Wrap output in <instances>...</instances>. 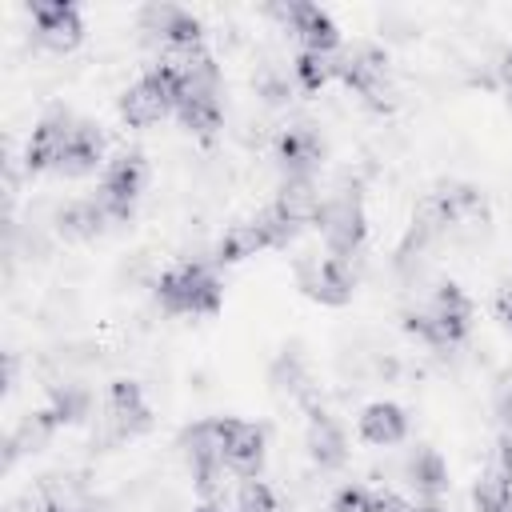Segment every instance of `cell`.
<instances>
[{"label":"cell","instance_id":"obj_33","mask_svg":"<svg viewBox=\"0 0 512 512\" xmlns=\"http://www.w3.org/2000/svg\"><path fill=\"white\" fill-rule=\"evenodd\" d=\"M196 512H220V508H216V504H200Z\"/></svg>","mask_w":512,"mask_h":512},{"label":"cell","instance_id":"obj_6","mask_svg":"<svg viewBox=\"0 0 512 512\" xmlns=\"http://www.w3.org/2000/svg\"><path fill=\"white\" fill-rule=\"evenodd\" d=\"M296 280L300 288L320 300V304H348L352 300V288H356V272L344 256H308L296 264Z\"/></svg>","mask_w":512,"mask_h":512},{"label":"cell","instance_id":"obj_10","mask_svg":"<svg viewBox=\"0 0 512 512\" xmlns=\"http://www.w3.org/2000/svg\"><path fill=\"white\" fill-rule=\"evenodd\" d=\"M32 28H36V40L52 52H72L80 40H84V20L72 4L64 0H36L32 8Z\"/></svg>","mask_w":512,"mask_h":512},{"label":"cell","instance_id":"obj_2","mask_svg":"<svg viewBox=\"0 0 512 512\" xmlns=\"http://www.w3.org/2000/svg\"><path fill=\"white\" fill-rule=\"evenodd\" d=\"M468 320H472L468 296L456 284H440L424 308L408 312V332H416L420 340H428L436 348H452L468 336Z\"/></svg>","mask_w":512,"mask_h":512},{"label":"cell","instance_id":"obj_27","mask_svg":"<svg viewBox=\"0 0 512 512\" xmlns=\"http://www.w3.org/2000/svg\"><path fill=\"white\" fill-rule=\"evenodd\" d=\"M232 512H276V496H272V488L264 480L248 476L232 496Z\"/></svg>","mask_w":512,"mask_h":512},{"label":"cell","instance_id":"obj_4","mask_svg":"<svg viewBox=\"0 0 512 512\" xmlns=\"http://www.w3.org/2000/svg\"><path fill=\"white\" fill-rule=\"evenodd\" d=\"M144 180H148V168H144V156L140 152H120L116 160L104 164L96 200L108 212V220H128L132 216L136 196L144 192Z\"/></svg>","mask_w":512,"mask_h":512},{"label":"cell","instance_id":"obj_17","mask_svg":"<svg viewBox=\"0 0 512 512\" xmlns=\"http://www.w3.org/2000/svg\"><path fill=\"white\" fill-rule=\"evenodd\" d=\"M304 444H308V452H312V460H316L320 468H340V464L348 460V440H344L340 424H336L328 412H320V408H312Z\"/></svg>","mask_w":512,"mask_h":512},{"label":"cell","instance_id":"obj_22","mask_svg":"<svg viewBox=\"0 0 512 512\" xmlns=\"http://www.w3.org/2000/svg\"><path fill=\"white\" fill-rule=\"evenodd\" d=\"M404 472H408V484L416 488V496H424V500H436V496L448 488V464H444V456L432 452V448H416V452L408 456Z\"/></svg>","mask_w":512,"mask_h":512},{"label":"cell","instance_id":"obj_9","mask_svg":"<svg viewBox=\"0 0 512 512\" xmlns=\"http://www.w3.org/2000/svg\"><path fill=\"white\" fill-rule=\"evenodd\" d=\"M72 128H76V116L64 112V108H52L28 136V148H24V168L28 172H48V168H60L64 152H68V140H72Z\"/></svg>","mask_w":512,"mask_h":512},{"label":"cell","instance_id":"obj_13","mask_svg":"<svg viewBox=\"0 0 512 512\" xmlns=\"http://www.w3.org/2000/svg\"><path fill=\"white\" fill-rule=\"evenodd\" d=\"M140 32L148 40H160V48L172 44H204L200 40V20L176 4H148L140 12Z\"/></svg>","mask_w":512,"mask_h":512},{"label":"cell","instance_id":"obj_12","mask_svg":"<svg viewBox=\"0 0 512 512\" xmlns=\"http://www.w3.org/2000/svg\"><path fill=\"white\" fill-rule=\"evenodd\" d=\"M172 112V92H168V84L160 80V72L152 68V72H144L132 88H124V96H120V116L132 124V128H148V124H156V120H164Z\"/></svg>","mask_w":512,"mask_h":512},{"label":"cell","instance_id":"obj_31","mask_svg":"<svg viewBox=\"0 0 512 512\" xmlns=\"http://www.w3.org/2000/svg\"><path fill=\"white\" fill-rule=\"evenodd\" d=\"M500 84H504V92H508V100H512V52L500 60Z\"/></svg>","mask_w":512,"mask_h":512},{"label":"cell","instance_id":"obj_23","mask_svg":"<svg viewBox=\"0 0 512 512\" xmlns=\"http://www.w3.org/2000/svg\"><path fill=\"white\" fill-rule=\"evenodd\" d=\"M56 416L52 412H36V416H28L16 432H12V440H8V464L20 456V452H40L48 440H52V432H56Z\"/></svg>","mask_w":512,"mask_h":512},{"label":"cell","instance_id":"obj_11","mask_svg":"<svg viewBox=\"0 0 512 512\" xmlns=\"http://www.w3.org/2000/svg\"><path fill=\"white\" fill-rule=\"evenodd\" d=\"M220 452H224L228 472H236V476L248 480L264 464V432L256 424H248V420L224 416L220 420Z\"/></svg>","mask_w":512,"mask_h":512},{"label":"cell","instance_id":"obj_8","mask_svg":"<svg viewBox=\"0 0 512 512\" xmlns=\"http://www.w3.org/2000/svg\"><path fill=\"white\" fill-rule=\"evenodd\" d=\"M104 424L112 440H132L140 432L152 428V408L140 392V384L132 380H112L108 396H104Z\"/></svg>","mask_w":512,"mask_h":512},{"label":"cell","instance_id":"obj_24","mask_svg":"<svg viewBox=\"0 0 512 512\" xmlns=\"http://www.w3.org/2000/svg\"><path fill=\"white\" fill-rule=\"evenodd\" d=\"M472 500H476V512H500L508 500H512V480L492 464L480 480H476V492H472Z\"/></svg>","mask_w":512,"mask_h":512},{"label":"cell","instance_id":"obj_34","mask_svg":"<svg viewBox=\"0 0 512 512\" xmlns=\"http://www.w3.org/2000/svg\"><path fill=\"white\" fill-rule=\"evenodd\" d=\"M500 512H512V500H508V504H504V508H500Z\"/></svg>","mask_w":512,"mask_h":512},{"label":"cell","instance_id":"obj_26","mask_svg":"<svg viewBox=\"0 0 512 512\" xmlns=\"http://www.w3.org/2000/svg\"><path fill=\"white\" fill-rule=\"evenodd\" d=\"M48 412H52L60 424H76V420L88 416V392L76 388V384H64V388L52 392V408H48Z\"/></svg>","mask_w":512,"mask_h":512},{"label":"cell","instance_id":"obj_18","mask_svg":"<svg viewBox=\"0 0 512 512\" xmlns=\"http://www.w3.org/2000/svg\"><path fill=\"white\" fill-rule=\"evenodd\" d=\"M180 124L196 136H212L220 128V100H216V88H184L176 96V108Z\"/></svg>","mask_w":512,"mask_h":512},{"label":"cell","instance_id":"obj_21","mask_svg":"<svg viewBox=\"0 0 512 512\" xmlns=\"http://www.w3.org/2000/svg\"><path fill=\"white\" fill-rule=\"evenodd\" d=\"M104 224H108V212L100 208L96 196H88V200H68V204L56 212V228H60L64 236H72V240H92V236L104 232Z\"/></svg>","mask_w":512,"mask_h":512},{"label":"cell","instance_id":"obj_30","mask_svg":"<svg viewBox=\"0 0 512 512\" xmlns=\"http://www.w3.org/2000/svg\"><path fill=\"white\" fill-rule=\"evenodd\" d=\"M496 316L512 328V280H504V284H500V292H496Z\"/></svg>","mask_w":512,"mask_h":512},{"label":"cell","instance_id":"obj_7","mask_svg":"<svg viewBox=\"0 0 512 512\" xmlns=\"http://www.w3.org/2000/svg\"><path fill=\"white\" fill-rule=\"evenodd\" d=\"M296 40H300V52H320V56H336V48H340V32H336V24H332V16L324 12V8H316V4H304V0H296V4H280V8H268Z\"/></svg>","mask_w":512,"mask_h":512},{"label":"cell","instance_id":"obj_16","mask_svg":"<svg viewBox=\"0 0 512 512\" xmlns=\"http://www.w3.org/2000/svg\"><path fill=\"white\" fill-rule=\"evenodd\" d=\"M100 160H104V136H100V124H92V120H76V128H72V140H68V152H64V160H60V176H88V172H96L100 168Z\"/></svg>","mask_w":512,"mask_h":512},{"label":"cell","instance_id":"obj_20","mask_svg":"<svg viewBox=\"0 0 512 512\" xmlns=\"http://www.w3.org/2000/svg\"><path fill=\"white\" fill-rule=\"evenodd\" d=\"M320 204H324V196L316 192V184H312V180H284V184H280V196H276V204H272V208H276L288 224L304 228V224H316Z\"/></svg>","mask_w":512,"mask_h":512},{"label":"cell","instance_id":"obj_5","mask_svg":"<svg viewBox=\"0 0 512 512\" xmlns=\"http://www.w3.org/2000/svg\"><path fill=\"white\" fill-rule=\"evenodd\" d=\"M336 76L368 104L388 108V56L376 44H352L348 52H336Z\"/></svg>","mask_w":512,"mask_h":512},{"label":"cell","instance_id":"obj_29","mask_svg":"<svg viewBox=\"0 0 512 512\" xmlns=\"http://www.w3.org/2000/svg\"><path fill=\"white\" fill-rule=\"evenodd\" d=\"M372 512H416V504H408L396 492H372Z\"/></svg>","mask_w":512,"mask_h":512},{"label":"cell","instance_id":"obj_3","mask_svg":"<svg viewBox=\"0 0 512 512\" xmlns=\"http://www.w3.org/2000/svg\"><path fill=\"white\" fill-rule=\"evenodd\" d=\"M316 228L328 244V256H352L360 244H364V204H360V192L340 184L324 196L320 204V216H316Z\"/></svg>","mask_w":512,"mask_h":512},{"label":"cell","instance_id":"obj_19","mask_svg":"<svg viewBox=\"0 0 512 512\" xmlns=\"http://www.w3.org/2000/svg\"><path fill=\"white\" fill-rule=\"evenodd\" d=\"M180 452H184V460H188L192 472H204V468L224 464V452H220V420L188 424L180 432Z\"/></svg>","mask_w":512,"mask_h":512},{"label":"cell","instance_id":"obj_32","mask_svg":"<svg viewBox=\"0 0 512 512\" xmlns=\"http://www.w3.org/2000/svg\"><path fill=\"white\" fill-rule=\"evenodd\" d=\"M416 512H440V508H436V500H424V504H420Z\"/></svg>","mask_w":512,"mask_h":512},{"label":"cell","instance_id":"obj_14","mask_svg":"<svg viewBox=\"0 0 512 512\" xmlns=\"http://www.w3.org/2000/svg\"><path fill=\"white\" fill-rule=\"evenodd\" d=\"M320 156H324V144H320L316 132L304 128V124L284 128V132L276 136V160H280V168H284V180H312Z\"/></svg>","mask_w":512,"mask_h":512},{"label":"cell","instance_id":"obj_28","mask_svg":"<svg viewBox=\"0 0 512 512\" xmlns=\"http://www.w3.org/2000/svg\"><path fill=\"white\" fill-rule=\"evenodd\" d=\"M332 512H372V492H364V488L348 484V488H340V492H336Z\"/></svg>","mask_w":512,"mask_h":512},{"label":"cell","instance_id":"obj_25","mask_svg":"<svg viewBox=\"0 0 512 512\" xmlns=\"http://www.w3.org/2000/svg\"><path fill=\"white\" fill-rule=\"evenodd\" d=\"M296 80L304 92H320L332 76H336V56H320V52H300L296 64H292Z\"/></svg>","mask_w":512,"mask_h":512},{"label":"cell","instance_id":"obj_15","mask_svg":"<svg viewBox=\"0 0 512 512\" xmlns=\"http://www.w3.org/2000/svg\"><path fill=\"white\" fill-rule=\"evenodd\" d=\"M360 440L364 444H372V448H392V444H400L404 436H408V416H404V408L400 404H392V400H376V404H368L364 412H360Z\"/></svg>","mask_w":512,"mask_h":512},{"label":"cell","instance_id":"obj_1","mask_svg":"<svg viewBox=\"0 0 512 512\" xmlns=\"http://www.w3.org/2000/svg\"><path fill=\"white\" fill-rule=\"evenodd\" d=\"M220 280L200 260H180L156 280V300L172 316H212L220 308Z\"/></svg>","mask_w":512,"mask_h":512}]
</instances>
